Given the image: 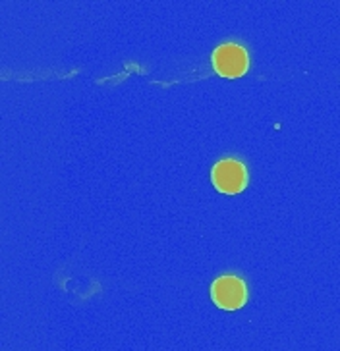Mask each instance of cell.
<instances>
[{"label":"cell","instance_id":"cell-1","mask_svg":"<svg viewBox=\"0 0 340 351\" xmlns=\"http://www.w3.org/2000/svg\"><path fill=\"white\" fill-rule=\"evenodd\" d=\"M211 300L218 309L236 311L244 307L247 301V288L244 280L232 274L216 278L211 286Z\"/></svg>","mask_w":340,"mask_h":351},{"label":"cell","instance_id":"cell-2","mask_svg":"<svg viewBox=\"0 0 340 351\" xmlns=\"http://www.w3.org/2000/svg\"><path fill=\"white\" fill-rule=\"evenodd\" d=\"M211 180L215 187L225 193V195H236L242 193L247 186V170L236 158H225L220 162H216L213 168Z\"/></svg>","mask_w":340,"mask_h":351},{"label":"cell","instance_id":"cell-3","mask_svg":"<svg viewBox=\"0 0 340 351\" xmlns=\"http://www.w3.org/2000/svg\"><path fill=\"white\" fill-rule=\"evenodd\" d=\"M213 68L223 77H240L249 68L247 51L244 47H240V45H234V43L220 45L213 52Z\"/></svg>","mask_w":340,"mask_h":351}]
</instances>
